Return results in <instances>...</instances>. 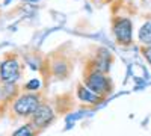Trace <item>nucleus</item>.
<instances>
[{"label":"nucleus","mask_w":151,"mask_h":136,"mask_svg":"<svg viewBox=\"0 0 151 136\" xmlns=\"http://www.w3.org/2000/svg\"><path fill=\"white\" fill-rule=\"evenodd\" d=\"M85 86H88L91 91H94L95 94L101 95V97H106V95L110 94V91H112L110 80L104 76V73L98 71V70H95V68H92L91 71L86 73Z\"/></svg>","instance_id":"f257e3e1"},{"label":"nucleus","mask_w":151,"mask_h":136,"mask_svg":"<svg viewBox=\"0 0 151 136\" xmlns=\"http://www.w3.org/2000/svg\"><path fill=\"white\" fill-rule=\"evenodd\" d=\"M40 104L41 98L38 94H23L14 103V112L20 117H30Z\"/></svg>","instance_id":"f03ea898"},{"label":"nucleus","mask_w":151,"mask_h":136,"mask_svg":"<svg viewBox=\"0 0 151 136\" xmlns=\"http://www.w3.org/2000/svg\"><path fill=\"white\" fill-rule=\"evenodd\" d=\"M53 119H55V114L48 104H40L35 112L30 115V122L40 132L47 129L53 122Z\"/></svg>","instance_id":"7ed1b4c3"},{"label":"nucleus","mask_w":151,"mask_h":136,"mask_svg":"<svg viewBox=\"0 0 151 136\" xmlns=\"http://www.w3.org/2000/svg\"><path fill=\"white\" fill-rule=\"evenodd\" d=\"M113 33L121 45L132 44V21L129 18H118L113 23Z\"/></svg>","instance_id":"20e7f679"},{"label":"nucleus","mask_w":151,"mask_h":136,"mask_svg":"<svg viewBox=\"0 0 151 136\" xmlns=\"http://www.w3.org/2000/svg\"><path fill=\"white\" fill-rule=\"evenodd\" d=\"M0 77L5 83H14L20 77V64L15 58L5 59L0 65Z\"/></svg>","instance_id":"39448f33"},{"label":"nucleus","mask_w":151,"mask_h":136,"mask_svg":"<svg viewBox=\"0 0 151 136\" xmlns=\"http://www.w3.org/2000/svg\"><path fill=\"white\" fill-rule=\"evenodd\" d=\"M77 97L80 98L82 101H86V103H92V104H98L104 100V97L95 94L94 91H91L88 86H83V85H79L77 88Z\"/></svg>","instance_id":"423d86ee"},{"label":"nucleus","mask_w":151,"mask_h":136,"mask_svg":"<svg viewBox=\"0 0 151 136\" xmlns=\"http://www.w3.org/2000/svg\"><path fill=\"white\" fill-rule=\"evenodd\" d=\"M38 133H40V130H38L32 122H29V124L21 126L18 130H15L12 133V136H36Z\"/></svg>","instance_id":"0eeeda50"},{"label":"nucleus","mask_w":151,"mask_h":136,"mask_svg":"<svg viewBox=\"0 0 151 136\" xmlns=\"http://www.w3.org/2000/svg\"><path fill=\"white\" fill-rule=\"evenodd\" d=\"M139 41L145 45L151 44V21H147L139 29Z\"/></svg>","instance_id":"6e6552de"},{"label":"nucleus","mask_w":151,"mask_h":136,"mask_svg":"<svg viewBox=\"0 0 151 136\" xmlns=\"http://www.w3.org/2000/svg\"><path fill=\"white\" fill-rule=\"evenodd\" d=\"M40 86H41L40 80H38V79H32L30 82L26 83V89L27 91H38V89H40Z\"/></svg>","instance_id":"1a4fd4ad"},{"label":"nucleus","mask_w":151,"mask_h":136,"mask_svg":"<svg viewBox=\"0 0 151 136\" xmlns=\"http://www.w3.org/2000/svg\"><path fill=\"white\" fill-rule=\"evenodd\" d=\"M144 56L147 58V60L151 64V44H150V45H147V47L144 48Z\"/></svg>","instance_id":"9d476101"}]
</instances>
